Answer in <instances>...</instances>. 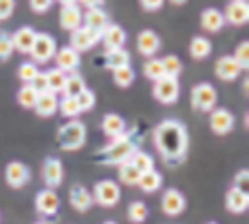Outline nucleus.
Listing matches in <instances>:
<instances>
[{
	"instance_id": "50",
	"label": "nucleus",
	"mask_w": 249,
	"mask_h": 224,
	"mask_svg": "<svg viewBox=\"0 0 249 224\" xmlns=\"http://www.w3.org/2000/svg\"><path fill=\"white\" fill-rule=\"evenodd\" d=\"M55 2H60L62 7H66V4H77V0H55Z\"/></svg>"
},
{
	"instance_id": "26",
	"label": "nucleus",
	"mask_w": 249,
	"mask_h": 224,
	"mask_svg": "<svg viewBox=\"0 0 249 224\" xmlns=\"http://www.w3.org/2000/svg\"><path fill=\"white\" fill-rule=\"evenodd\" d=\"M100 128H103V133L109 137V139H115V137H120L126 133V120H124L120 113H107L103 118V122H100Z\"/></svg>"
},
{
	"instance_id": "44",
	"label": "nucleus",
	"mask_w": 249,
	"mask_h": 224,
	"mask_svg": "<svg viewBox=\"0 0 249 224\" xmlns=\"http://www.w3.org/2000/svg\"><path fill=\"white\" fill-rule=\"evenodd\" d=\"M28 2H30V9L35 11V13L45 15L47 11H52V7H53L55 0H28Z\"/></svg>"
},
{
	"instance_id": "45",
	"label": "nucleus",
	"mask_w": 249,
	"mask_h": 224,
	"mask_svg": "<svg viewBox=\"0 0 249 224\" xmlns=\"http://www.w3.org/2000/svg\"><path fill=\"white\" fill-rule=\"evenodd\" d=\"M234 188H239L243 192H249V171L247 169H241L239 173L234 175V183H232Z\"/></svg>"
},
{
	"instance_id": "35",
	"label": "nucleus",
	"mask_w": 249,
	"mask_h": 224,
	"mask_svg": "<svg viewBox=\"0 0 249 224\" xmlns=\"http://www.w3.org/2000/svg\"><path fill=\"white\" fill-rule=\"evenodd\" d=\"M128 220L132 224H143L147 218H149V209H147V205L143 201H132V203L128 205Z\"/></svg>"
},
{
	"instance_id": "3",
	"label": "nucleus",
	"mask_w": 249,
	"mask_h": 224,
	"mask_svg": "<svg viewBox=\"0 0 249 224\" xmlns=\"http://www.w3.org/2000/svg\"><path fill=\"white\" fill-rule=\"evenodd\" d=\"M55 141H58V147L62 152H79L88 141V128L81 120H69L58 128V135H55Z\"/></svg>"
},
{
	"instance_id": "6",
	"label": "nucleus",
	"mask_w": 249,
	"mask_h": 224,
	"mask_svg": "<svg viewBox=\"0 0 249 224\" xmlns=\"http://www.w3.org/2000/svg\"><path fill=\"white\" fill-rule=\"evenodd\" d=\"M55 51H58V43L55 39L52 37L49 32H36V39H35V45L30 49V58L32 62L38 66V64H47V62L53 60Z\"/></svg>"
},
{
	"instance_id": "19",
	"label": "nucleus",
	"mask_w": 249,
	"mask_h": 224,
	"mask_svg": "<svg viewBox=\"0 0 249 224\" xmlns=\"http://www.w3.org/2000/svg\"><path fill=\"white\" fill-rule=\"evenodd\" d=\"M160 47H162V41L154 30H141L139 32L137 49H139L141 56H145V58H154L158 51H160Z\"/></svg>"
},
{
	"instance_id": "46",
	"label": "nucleus",
	"mask_w": 249,
	"mask_h": 224,
	"mask_svg": "<svg viewBox=\"0 0 249 224\" xmlns=\"http://www.w3.org/2000/svg\"><path fill=\"white\" fill-rule=\"evenodd\" d=\"M15 4H18V0H0V21L9 20L15 13Z\"/></svg>"
},
{
	"instance_id": "48",
	"label": "nucleus",
	"mask_w": 249,
	"mask_h": 224,
	"mask_svg": "<svg viewBox=\"0 0 249 224\" xmlns=\"http://www.w3.org/2000/svg\"><path fill=\"white\" fill-rule=\"evenodd\" d=\"M139 2H141V7H143L147 13H154V11H160L164 7L166 0H139Z\"/></svg>"
},
{
	"instance_id": "17",
	"label": "nucleus",
	"mask_w": 249,
	"mask_h": 224,
	"mask_svg": "<svg viewBox=\"0 0 249 224\" xmlns=\"http://www.w3.org/2000/svg\"><path fill=\"white\" fill-rule=\"evenodd\" d=\"M241 73H243L241 66L236 64V60L232 58V56H222V58L215 60V77H217L219 81L232 83L239 79Z\"/></svg>"
},
{
	"instance_id": "25",
	"label": "nucleus",
	"mask_w": 249,
	"mask_h": 224,
	"mask_svg": "<svg viewBox=\"0 0 249 224\" xmlns=\"http://www.w3.org/2000/svg\"><path fill=\"white\" fill-rule=\"evenodd\" d=\"M226 207H228L230 214H245L249 207V192H243L232 186L226 192Z\"/></svg>"
},
{
	"instance_id": "51",
	"label": "nucleus",
	"mask_w": 249,
	"mask_h": 224,
	"mask_svg": "<svg viewBox=\"0 0 249 224\" xmlns=\"http://www.w3.org/2000/svg\"><path fill=\"white\" fill-rule=\"evenodd\" d=\"M171 2H173V4H185L188 0H171Z\"/></svg>"
},
{
	"instance_id": "54",
	"label": "nucleus",
	"mask_w": 249,
	"mask_h": 224,
	"mask_svg": "<svg viewBox=\"0 0 249 224\" xmlns=\"http://www.w3.org/2000/svg\"><path fill=\"white\" fill-rule=\"evenodd\" d=\"M207 224H217V222H207Z\"/></svg>"
},
{
	"instance_id": "40",
	"label": "nucleus",
	"mask_w": 249,
	"mask_h": 224,
	"mask_svg": "<svg viewBox=\"0 0 249 224\" xmlns=\"http://www.w3.org/2000/svg\"><path fill=\"white\" fill-rule=\"evenodd\" d=\"M15 49H13V41H11V34L0 30V62H9L13 58Z\"/></svg>"
},
{
	"instance_id": "9",
	"label": "nucleus",
	"mask_w": 249,
	"mask_h": 224,
	"mask_svg": "<svg viewBox=\"0 0 249 224\" xmlns=\"http://www.w3.org/2000/svg\"><path fill=\"white\" fill-rule=\"evenodd\" d=\"M30 180H32L30 166L26 163H21V160H11L7 164V169H4V182H7V186L13 188V190L26 188L28 183H30Z\"/></svg>"
},
{
	"instance_id": "7",
	"label": "nucleus",
	"mask_w": 249,
	"mask_h": 224,
	"mask_svg": "<svg viewBox=\"0 0 249 224\" xmlns=\"http://www.w3.org/2000/svg\"><path fill=\"white\" fill-rule=\"evenodd\" d=\"M151 92H154V99L160 102V105H175V102L179 101V94H181L179 79L166 75V77L154 81V88H151Z\"/></svg>"
},
{
	"instance_id": "37",
	"label": "nucleus",
	"mask_w": 249,
	"mask_h": 224,
	"mask_svg": "<svg viewBox=\"0 0 249 224\" xmlns=\"http://www.w3.org/2000/svg\"><path fill=\"white\" fill-rule=\"evenodd\" d=\"M134 77H137V75H134L132 66H122V68H117V71H113V83L122 90L130 88V85L134 83Z\"/></svg>"
},
{
	"instance_id": "15",
	"label": "nucleus",
	"mask_w": 249,
	"mask_h": 224,
	"mask_svg": "<svg viewBox=\"0 0 249 224\" xmlns=\"http://www.w3.org/2000/svg\"><path fill=\"white\" fill-rule=\"evenodd\" d=\"M224 20H226V24H232L236 28L245 26L249 21V2L247 0H230L226 4Z\"/></svg>"
},
{
	"instance_id": "27",
	"label": "nucleus",
	"mask_w": 249,
	"mask_h": 224,
	"mask_svg": "<svg viewBox=\"0 0 249 224\" xmlns=\"http://www.w3.org/2000/svg\"><path fill=\"white\" fill-rule=\"evenodd\" d=\"M162 183H164L162 173H158L156 169H151V171H145V173H141L137 186L141 188V192L154 194V192H158V190L162 188Z\"/></svg>"
},
{
	"instance_id": "29",
	"label": "nucleus",
	"mask_w": 249,
	"mask_h": 224,
	"mask_svg": "<svg viewBox=\"0 0 249 224\" xmlns=\"http://www.w3.org/2000/svg\"><path fill=\"white\" fill-rule=\"evenodd\" d=\"M211 51H213V45L211 41H209L207 37H194L190 41V56L194 60H205L211 56Z\"/></svg>"
},
{
	"instance_id": "30",
	"label": "nucleus",
	"mask_w": 249,
	"mask_h": 224,
	"mask_svg": "<svg viewBox=\"0 0 249 224\" xmlns=\"http://www.w3.org/2000/svg\"><path fill=\"white\" fill-rule=\"evenodd\" d=\"M88 85H86V79L81 77L79 73H69L64 79V88H62V96H75L79 94V92H83Z\"/></svg>"
},
{
	"instance_id": "49",
	"label": "nucleus",
	"mask_w": 249,
	"mask_h": 224,
	"mask_svg": "<svg viewBox=\"0 0 249 224\" xmlns=\"http://www.w3.org/2000/svg\"><path fill=\"white\" fill-rule=\"evenodd\" d=\"M103 2H105V0H77V4H79V7H81V9H96V7H103Z\"/></svg>"
},
{
	"instance_id": "43",
	"label": "nucleus",
	"mask_w": 249,
	"mask_h": 224,
	"mask_svg": "<svg viewBox=\"0 0 249 224\" xmlns=\"http://www.w3.org/2000/svg\"><path fill=\"white\" fill-rule=\"evenodd\" d=\"M232 58L236 60V64L241 66V71H247V68H249V43L241 41L239 45H236L234 56H232Z\"/></svg>"
},
{
	"instance_id": "11",
	"label": "nucleus",
	"mask_w": 249,
	"mask_h": 224,
	"mask_svg": "<svg viewBox=\"0 0 249 224\" xmlns=\"http://www.w3.org/2000/svg\"><path fill=\"white\" fill-rule=\"evenodd\" d=\"M100 43V34L89 30L88 26H79L77 30L71 32V47L79 51V54H83V51H89L92 47Z\"/></svg>"
},
{
	"instance_id": "2",
	"label": "nucleus",
	"mask_w": 249,
	"mask_h": 224,
	"mask_svg": "<svg viewBox=\"0 0 249 224\" xmlns=\"http://www.w3.org/2000/svg\"><path fill=\"white\" fill-rule=\"evenodd\" d=\"M141 145V133L137 128H128L124 135L115 137L107 143L105 147H100L94 154V160L103 166H120L122 163H128L130 156L139 149Z\"/></svg>"
},
{
	"instance_id": "41",
	"label": "nucleus",
	"mask_w": 249,
	"mask_h": 224,
	"mask_svg": "<svg viewBox=\"0 0 249 224\" xmlns=\"http://www.w3.org/2000/svg\"><path fill=\"white\" fill-rule=\"evenodd\" d=\"M36 75H38V66L35 62H21L18 68V77L21 83H32V79H35Z\"/></svg>"
},
{
	"instance_id": "1",
	"label": "nucleus",
	"mask_w": 249,
	"mask_h": 224,
	"mask_svg": "<svg viewBox=\"0 0 249 224\" xmlns=\"http://www.w3.org/2000/svg\"><path fill=\"white\" fill-rule=\"evenodd\" d=\"M154 145L162 156L164 164L177 169L185 163L190 149L188 128L179 120H162L154 128Z\"/></svg>"
},
{
	"instance_id": "34",
	"label": "nucleus",
	"mask_w": 249,
	"mask_h": 224,
	"mask_svg": "<svg viewBox=\"0 0 249 224\" xmlns=\"http://www.w3.org/2000/svg\"><path fill=\"white\" fill-rule=\"evenodd\" d=\"M58 111L62 113V118H66V120H77L81 116V109H79L77 101L72 99V96H62L58 102Z\"/></svg>"
},
{
	"instance_id": "16",
	"label": "nucleus",
	"mask_w": 249,
	"mask_h": 224,
	"mask_svg": "<svg viewBox=\"0 0 249 224\" xmlns=\"http://www.w3.org/2000/svg\"><path fill=\"white\" fill-rule=\"evenodd\" d=\"M126 30L120 24H111L105 28L103 34H100V43L105 45V51H113V49H124L126 47Z\"/></svg>"
},
{
	"instance_id": "28",
	"label": "nucleus",
	"mask_w": 249,
	"mask_h": 224,
	"mask_svg": "<svg viewBox=\"0 0 249 224\" xmlns=\"http://www.w3.org/2000/svg\"><path fill=\"white\" fill-rule=\"evenodd\" d=\"M130 62H132V58H130V51L126 47L105 51L103 64H105V68H109V71H117V68H122V66H130Z\"/></svg>"
},
{
	"instance_id": "8",
	"label": "nucleus",
	"mask_w": 249,
	"mask_h": 224,
	"mask_svg": "<svg viewBox=\"0 0 249 224\" xmlns=\"http://www.w3.org/2000/svg\"><path fill=\"white\" fill-rule=\"evenodd\" d=\"M234 126H236L234 113L226 107H215L211 111V116H209V128H211V133L217 135V137L230 135L232 130H234Z\"/></svg>"
},
{
	"instance_id": "14",
	"label": "nucleus",
	"mask_w": 249,
	"mask_h": 224,
	"mask_svg": "<svg viewBox=\"0 0 249 224\" xmlns=\"http://www.w3.org/2000/svg\"><path fill=\"white\" fill-rule=\"evenodd\" d=\"M41 177H43L45 186L52 188V190H55L58 186H62V182H64V164H62V160L49 156L43 163Z\"/></svg>"
},
{
	"instance_id": "12",
	"label": "nucleus",
	"mask_w": 249,
	"mask_h": 224,
	"mask_svg": "<svg viewBox=\"0 0 249 224\" xmlns=\"http://www.w3.org/2000/svg\"><path fill=\"white\" fill-rule=\"evenodd\" d=\"M35 207H36V211L43 218L58 216V211H60V197H58V192L52 190V188H45V190H41L36 194V199H35Z\"/></svg>"
},
{
	"instance_id": "32",
	"label": "nucleus",
	"mask_w": 249,
	"mask_h": 224,
	"mask_svg": "<svg viewBox=\"0 0 249 224\" xmlns=\"http://www.w3.org/2000/svg\"><path fill=\"white\" fill-rule=\"evenodd\" d=\"M143 75L149 81H158V79H162V77H166V71H164V66H162V58H147L145 60V64H143Z\"/></svg>"
},
{
	"instance_id": "47",
	"label": "nucleus",
	"mask_w": 249,
	"mask_h": 224,
	"mask_svg": "<svg viewBox=\"0 0 249 224\" xmlns=\"http://www.w3.org/2000/svg\"><path fill=\"white\" fill-rule=\"evenodd\" d=\"M30 85L38 92V94H43V92H49V88H47V77H45V73H41V71H38V75L32 79Z\"/></svg>"
},
{
	"instance_id": "4",
	"label": "nucleus",
	"mask_w": 249,
	"mask_h": 224,
	"mask_svg": "<svg viewBox=\"0 0 249 224\" xmlns=\"http://www.w3.org/2000/svg\"><path fill=\"white\" fill-rule=\"evenodd\" d=\"M92 199L94 203H98L100 207H115L117 203L122 201V190H120V183L115 180H100L94 183L92 188Z\"/></svg>"
},
{
	"instance_id": "5",
	"label": "nucleus",
	"mask_w": 249,
	"mask_h": 224,
	"mask_svg": "<svg viewBox=\"0 0 249 224\" xmlns=\"http://www.w3.org/2000/svg\"><path fill=\"white\" fill-rule=\"evenodd\" d=\"M190 102L196 111L200 113H211L215 107H217V90L213 88V83L209 81H202V83H196L192 88V94H190Z\"/></svg>"
},
{
	"instance_id": "21",
	"label": "nucleus",
	"mask_w": 249,
	"mask_h": 224,
	"mask_svg": "<svg viewBox=\"0 0 249 224\" xmlns=\"http://www.w3.org/2000/svg\"><path fill=\"white\" fill-rule=\"evenodd\" d=\"M35 39H36V30L32 26H21V28H18V30L11 34L13 49L19 51V54H30L32 45H35Z\"/></svg>"
},
{
	"instance_id": "13",
	"label": "nucleus",
	"mask_w": 249,
	"mask_h": 224,
	"mask_svg": "<svg viewBox=\"0 0 249 224\" xmlns=\"http://www.w3.org/2000/svg\"><path fill=\"white\" fill-rule=\"evenodd\" d=\"M53 62H55V68H60L62 73H77V68L81 66V54L75 51L71 45H64V47H58L53 56Z\"/></svg>"
},
{
	"instance_id": "39",
	"label": "nucleus",
	"mask_w": 249,
	"mask_h": 224,
	"mask_svg": "<svg viewBox=\"0 0 249 224\" xmlns=\"http://www.w3.org/2000/svg\"><path fill=\"white\" fill-rule=\"evenodd\" d=\"M162 66H164V71H166V75H171V77H177V79H179L181 71H183V62H181L175 54L164 56V58H162Z\"/></svg>"
},
{
	"instance_id": "31",
	"label": "nucleus",
	"mask_w": 249,
	"mask_h": 224,
	"mask_svg": "<svg viewBox=\"0 0 249 224\" xmlns=\"http://www.w3.org/2000/svg\"><path fill=\"white\" fill-rule=\"evenodd\" d=\"M117 177H120V183H124V186H137L141 173L137 171V166L128 160V163H122L117 166Z\"/></svg>"
},
{
	"instance_id": "53",
	"label": "nucleus",
	"mask_w": 249,
	"mask_h": 224,
	"mask_svg": "<svg viewBox=\"0 0 249 224\" xmlns=\"http://www.w3.org/2000/svg\"><path fill=\"white\" fill-rule=\"evenodd\" d=\"M35 224H47V222H35Z\"/></svg>"
},
{
	"instance_id": "20",
	"label": "nucleus",
	"mask_w": 249,
	"mask_h": 224,
	"mask_svg": "<svg viewBox=\"0 0 249 224\" xmlns=\"http://www.w3.org/2000/svg\"><path fill=\"white\" fill-rule=\"evenodd\" d=\"M60 26L62 30L72 32L79 26H83V9L79 4H66L60 9Z\"/></svg>"
},
{
	"instance_id": "10",
	"label": "nucleus",
	"mask_w": 249,
	"mask_h": 224,
	"mask_svg": "<svg viewBox=\"0 0 249 224\" xmlns=\"http://www.w3.org/2000/svg\"><path fill=\"white\" fill-rule=\"evenodd\" d=\"M160 207H162V214L177 218V216L183 214L185 207H188V199H185L183 192H179L177 188H168V190L162 194Z\"/></svg>"
},
{
	"instance_id": "18",
	"label": "nucleus",
	"mask_w": 249,
	"mask_h": 224,
	"mask_svg": "<svg viewBox=\"0 0 249 224\" xmlns=\"http://www.w3.org/2000/svg\"><path fill=\"white\" fill-rule=\"evenodd\" d=\"M69 201H71V207H75V211H79V214H86V211L94 205L92 190H88V188L81 186V183H72L71 186Z\"/></svg>"
},
{
	"instance_id": "52",
	"label": "nucleus",
	"mask_w": 249,
	"mask_h": 224,
	"mask_svg": "<svg viewBox=\"0 0 249 224\" xmlns=\"http://www.w3.org/2000/svg\"><path fill=\"white\" fill-rule=\"evenodd\" d=\"M103 224H117V222H113V220H109V222H103Z\"/></svg>"
},
{
	"instance_id": "23",
	"label": "nucleus",
	"mask_w": 249,
	"mask_h": 224,
	"mask_svg": "<svg viewBox=\"0 0 249 224\" xmlns=\"http://www.w3.org/2000/svg\"><path fill=\"white\" fill-rule=\"evenodd\" d=\"M58 94H53V92H43V94H38V99L35 102V113L38 118H52L58 113Z\"/></svg>"
},
{
	"instance_id": "36",
	"label": "nucleus",
	"mask_w": 249,
	"mask_h": 224,
	"mask_svg": "<svg viewBox=\"0 0 249 224\" xmlns=\"http://www.w3.org/2000/svg\"><path fill=\"white\" fill-rule=\"evenodd\" d=\"M45 77H47V88H49V92H53V94H62L66 73H62L60 68L53 66V68H49V71H45Z\"/></svg>"
},
{
	"instance_id": "33",
	"label": "nucleus",
	"mask_w": 249,
	"mask_h": 224,
	"mask_svg": "<svg viewBox=\"0 0 249 224\" xmlns=\"http://www.w3.org/2000/svg\"><path fill=\"white\" fill-rule=\"evenodd\" d=\"M130 163L137 166L139 173H145V171L156 169V160H154V156H151V154H147V152H143V149H137V152H134L132 156H130Z\"/></svg>"
},
{
	"instance_id": "24",
	"label": "nucleus",
	"mask_w": 249,
	"mask_h": 224,
	"mask_svg": "<svg viewBox=\"0 0 249 224\" xmlns=\"http://www.w3.org/2000/svg\"><path fill=\"white\" fill-rule=\"evenodd\" d=\"M200 26H202V30L205 32H219L222 28L226 26V20H224V13L219 9H215V7H209L205 9L200 13Z\"/></svg>"
},
{
	"instance_id": "38",
	"label": "nucleus",
	"mask_w": 249,
	"mask_h": 224,
	"mask_svg": "<svg viewBox=\"0 0 249 224\" xmlns=\"http://www.w3.org/2000/svg\"><path fill=\"white\" fill-rule=\"evenodd\" d=\"M36 99H38V92L32 88L30 83H24L19 88V92H18V102L24 109H32L35 107V102H36Z\"/></svg>"
},
{
	"instance_id": "42",
	"label": "nucleus",
	"mask_w": 249,
	"mask_h": 224,
	"mask_svg": "<svg viewBox=\"0 0 249 224\" xmlns=\"http://www.w3.org/2000/svg\"><path fill=\"white\" fill-rule=\"evenodd\" d=\"M75 101H77L79 109H81V113L83 111H92L94 105H96V94L89 88H86L83 92H79V94L75 96Z\"/></svg>"
},
{
	"instance_id": "22",
	"label": "nucleus",
	"mask_w": 249,
	"mask_h": 224,
	"mask_svg": "<svg viewBox=\"0 0 249 224\" xmlns=\"http://www.w3.org/2000/svg\"><path fill=\"white\" fill-rule=\"evenodd\" d=\"M109 24H111L109 13H107L103 7L88 9L86 13H83V26H88L89 30H94V32H98V34H103V30Z\"/></svg>"
}]
</instances>
